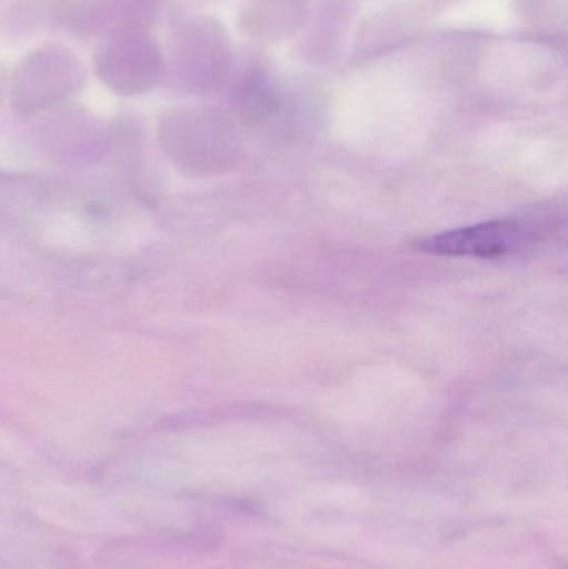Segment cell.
Here are the masks:
<instances>
[{
  "label": "cell",
  "instance_id": "3",
  "mask_svg": "<svg viewBox=\"0 0 568 569\" xmlns=\"http://www.w3.org/2000/svg\"><path fill=\"white\" fill-rule=\"evenodd\" d=\"M93 70L112 92L142 96L162 82L163 49L150 30L110 33L93 53Z\"/></svg>",
  "mask_w": 568,
  "mask_h": 569
},
{
  "label": "cell",
  "instance_id": "4",
  "mask_svg": "<svg viewBox=\"0 0 568 569\" xmlns=\"http://www.w3.org/2000/svg\"><path fill=\"white\" fill-rule=\"evenodd\" d=\"M432 13L427 0H390L377 7L357 27L350 63L363 66L416 42L426 32Z\"/></svg>",
  "mask_w": 568,
  "mask_h": 569
},
{
  "label": "cell",
  "instance_id": "6",
  "mask_svg": "<svg viewBox=\"0 0 568 569\" xmlns=\"http://www.w3.org/2000/svg\"><path fill=\"white\" fill-rule=\"evenodd\" d=\"M357 12L356 0H312L309 19L297 36V59L319 69L337 66L346 53Z\"/></svg>",
  "mask_w": 568,
  "mask_h": 569
},
{
  "label": "cell",
  "instance_id": "8",
  "mask_svg": "<svg viewBox=\"0 0 568 569\" xmlns=\"http://www.w3.org/2000/svg\"><path fill=\"white\" fill-rule=\"evenodd\" d=\"M312 0H247L239 13L243 36L260 42L296 39L307 23Z\"/></svg>",
  "mask_w": 568,
  "mask_h": 569
},
{
  "label": "cell",
  "instance_id": "10",
  "mask_svg": "<svg viewBox=\"0 0 568 569\" xmlns=\"http://www.w3.org/2000/svg\"><path fill=\"white\" fill-rule=\"evenodd\" d=\"M512 7L534 33L566 37L568 0H512Z\"/></svg>",
  "mask_w": 568,
  "mask_h": 569
},
{
  "label": "cell",
  "instance_id": "11",
  "mask_svg": "<svg viewBox=\"0 0 568 569\" xmlns=\"http://www.w3.org/2000/svg\"><path fill=\"white\" fill-rule=\"evenodd\" d=\"M427 2L432 7L434 12H442V10L449 9V7L459 3L460 0H427Z\"/></svg>",
  "mask_w": 568,
  "mask_h": 569
},
{
  "label": "cell",
  "instance_id": "2",
  "mask_svg": "<svg viewBox=\"0 0 568 569\" xmlns=\"http://www.w3.org/2000/svg\"><path fill=\"white\" fill-rule=\"evenodd\" d=\"M87 70L79 57L57 46L27 53L10 79L12 106L22 113L52 109L86 86Z\"/></svg>",
  "mask_w": 568,
  "mask_h": 569
},
{
  "label": "cell",
  "instance_id": "7",
  "mask_svg": "<svg viewBox=\"0 0 568 569\" xmlns=\"http://www.w3.org/2000/svg\"><path fill=\"white\" fill-rule=\"evenodd\" d=\"M524 230L512 222H486L429 237L419 249L434 256L499 259L517 249Z\"/></svg>",
  "mask_w": 568,
  "mask_h": 569
},
{
  "label": "cell",
  "instance_id": "12",
  "mask_svg": "<svg viewBox=\"0 0 568 569\" xmlns=\"http://www.w3.org/2000/svg\"><path fill=\"white\" fill-rule=\"evenodd\" d=\"M9 70H7V67L3 66L2 62H0V93L3 92V89H6L7 83L10 82L9 80Z\"/></svg>",
  "mask_w": 568,
  "mask_h": 569
},
{
  "label": "cell",
  "instance_id": "5",
  "mask_svg": "<svg viewBox=\"0 0 568 569\" xmlns=\"http://www.w3.org/2000/svg\"><path fill=\"white\" fill-rule=\"evenodd\" d=\"M159 10L160 0H62L59 30L83 40L150 30Z\"/></svg>",
  "mask_w": 568,
  "mask_h": 569
},
{
  "label": "cell",
  "instance_id": "1",
  "mask_svg": "<svg viewBox=\"0 0 568 569\" xmlns=\"http://www.w3.org/2000/svg\"><path fill=\"white\" fill-rule=\"evenodd\" d=\"M236 69L229 30L209 13H186L172 22L163 52V76L172 89L210 93L222 89Z\"/></svg>",
  "mask_w": 568,
  "mask_h": 569
},
{
  "label": "cell",
  "instance_id": "9",
  "mask_svg": "<svg viewBox=\"0 0 568 569\" xmlns=\"http://www.w3.org/2000/svg\"><path fill=\"white\" fill-rule=\"evenodd\" d=\"M62 0H10L7 26L13 36H27L52 27L59 29Z\"/></svg>",
  "mask_w": 568,
  "mask_h": 569
}]
</instances>
